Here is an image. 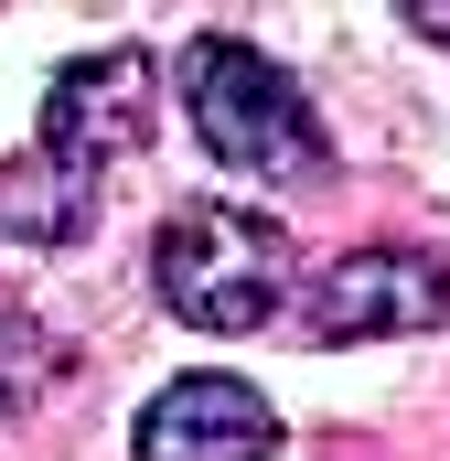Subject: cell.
<instances>
[{
	"label": "cell",
	"mask_w": 450,
	"mask_h": 461,
	"mask_svg": "<svg viewBox=\"0 0 450 461\" xmlns=\"http://www.w3.org/2000/svg\"><path fill=\"white\" fill-rule=\"evenodd\" d=\"M311 344H397V333H450V258L429 247H343L301 279Z\"/></svg>",
	"instance_id": "cell-3"
},
{
	"label": "cell",
	"mask_w": 450,
	"mask_h": 461,
	"mask_svg": "<svg viewBox=\"0 0 450 461\" xmlns=\"http://www.w3.org/2000/svg\"><path fill=\"white\" fill-rule=\"evenodd\" d=\"M172 86H183L194 140L215 150L225 172H257V183H322V172H333V140H322L311 97H301L247 32H194V43L172 54Z\"/></svg>",
	"instance_id": "cell-1"
},
{
	"label": "cell",
	"mask_w": 450,
	"mask_h": 461,
	"mask_svg": "<svg viewBox=\"0 0 450 461\" xmlns=\"http://www.w3.org/2000/svg\"><path fill=\"white\" fill-rule=\"evenodd\" d=\"M408 22H418V32H429V43H450V0H418V11H408Z\"/></svg>",
	"instance_id": "cell-7"
},
{
	"label": "cell",
	"mask_w": 450,
	"mask_h": 461,
	"mask_svg": "<svg viewBox=\"0 0 450 461\" xmlns=\"http://www.w3.org/2000/svg\"><path fill=\"white\" fill-rule=\"evenodd\" d=\"M150 290L194 333H257L301 301V247L279 215L247 204H172L150 236Z\"/></svg>",
	"instance_id": "cell-2"
},
{
	"label": "cell",
	"mask_w": 450,
	"mask_h": 461,
	"mask_svg": "<svg viewBox=\"0 0 450 461\" xmlns=\"http://www.w3.org/2000/svg\"><path fill=\"white\" fill-rule=\"evenodd\" d=\"M129 451H140V461H268V451H279V408H268L247 375L194 365V375H172V386L140 408Z\"/></svg>",
	"instance_id": "cell-5"
},
{
	"label": "cell",
	"mask_w": 450,
	"mask_h": 461,
	"mask_svg": "<svg viewBox=\"0 0 450 461\" xmlns=\"http://www.w3.org/2000/svg\"><path fill=\"white\" fill-rule=\"evenodd\" d=\"M150 129H161V65H150L140 43H108V54L54 65L32 150H54V161H76V172H108L129 150H150Z\"/></svg>",
	"instance_id": "cell-4"
},
{
	"label": "cell",
	"mask_w": 450,
	"mask_h": 461,
	"mask_svg": "<svg viewBox=\"0 0 450 461\" xmlns=\"http://www.w3.org/2000/svg\"><path fill=\"white\" fill-rule=\"evenodd\" d=\"M0 226L22 236V247H76V236L97 226V172H76L54 150L0 161Z\"/></svg>",
	"instance_id": "cell-6"
}]
</instances>
